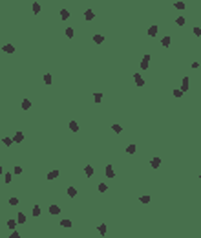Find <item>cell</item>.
<instances>
[{
	"instance_id": "obj_32",
	"label": "cell",
	"mask_w": 201,
	"mask_h": 238,
	"mask_svg": "<svg viewBox=\"0 0 201 238\" xmlns=\"http://www.w3.org/2000/svg\"><path fill=\"white\" fill-rule=\"evenodd\" d=\"M9 205H18V198L11 196V198H9Z\"/></svg>"
},
{
	"instance_id": "obj_20",
	"label": "cell",
	"mask_w": 201,
	"mask_h": 238,
	"mask_svg": "<svg viewBox=\"0 0 201 238\" xmlns=\"http://www.w3.org/2000/svg\"><path fill=\"white\" fill-rule=\"evenodd\" d=\"M31 214L37 218V216H40V207L38 205H33V211H31Z\"/></svg>"
},
{
	"instance_id": "obj_16",
	"label": "cell",
	"mask_w": 201,
	"mask_h": 238,
	"mask_svg": "<svg viewBox=\"0 0 201 238\" xmlns=\"http://www.w3.org/2000/svg\"><path fill=\"white\" fill-rule=\"evenodd\" d=\"M84 18H86V20H93V11L91 9H86L84 11Z\"/></svg>"
},
{
	"instance_id": "obj_3",
	"label": "cell",
	"mask_w": 201,
	"mask_h": 238,
	"mask_svg": "<svg viewBox=\"0 0 201 238\" xmlns=\"http://www.w3.org/2000/svg\"><path fill=\"white\" fill-rule=\"evenodd\" d=\"M104 172H106V176H108V178H115V170H113V167H112V165H106Z\"/></svg>"
},
{
	"instance_id": "obj_11",
	"label": "cell",
	"mask_w": 201,
	"mask_h": 238,
	"mask_svg": "<svg viewBox=\"0 0 201 238\" xmlns=\"http://www.w3.org/2000/svg\"><path fill=\"white\" fill-rule=\"evenodd\" d=\"M170 42H172V38H170V37H163V38H161V44H163L165 48H168Z\"/></svg>"
},
{
	"instance_id": "obj_4",
	"label": "cell",
	"mask_w": 201,
	"mask_h": 238,
	"mask_svg": "<svg viewBox=\"0 0 201 238\" xmlns=\"http://www.w3.org/2000/svg\"><path fill=\"white\" fill-rule=\"evenodd\" d=\"M148 62H150V55H145V57H143V61H141V68L146 70V68H148Z\"/></svg>"
},
{
	"instance_id": "obj_14",
	"label": "cell",
	"mask_w": 201,
	"mask_h": 238,
	"mask_svg": "<svg viewBox=\"0 0 201 238\" xmlns=\"http://www.w3.org/2000/svg\"><path fill=\"white\" fill-rule=\"evenodd\" d=\"M157 31H159V28H157V26H150L148 35H150V37H155V35H157Z\"/></svg>"
},
{
	"instance_id": "obj_15",
	"label": "cell",
	"mask_w": 201,
	"mask_h": 238,
	"mask_svg": "<svg viewBox=\"0 0 201 238\" xmlns=\"http://www.w3.org/2000/svg\"><path fill=\"white\" fill-rule=\"evenodd\" d=\"M84 172H86L88 178H91V176H93V167H91V165H86V167H84Z\"/></svg>"
},
{
	"instance_id": "obj_23",
	"label": "cell",
	"mask_w": 201,
	"mask_h": 238,
	"mask_svg": "<svg viewBox=\"0 0 201 238\" xmlns=\"http://www.w3.org/2000/svg\"><path fill=\"white\" fill-rule=\"evenodd\" d=\"M16 224H18L16 220H9V222H7V227H9L11 231H15V227H16Z\"/></svg>"
},
{
	"instance_id": "obj_26",
	"label": "cell",
	"mask_w": 201,
	"mask_h": 238,
	"mask_svg": "<svg viewBox=\"0 0 201 238\" xmlns=\"http://www.w3.org/2000/svg\"><path fill=\"white\" fill-rule=\"evenodd\" d=\"M2 143H4L6 147H11V145H13V139H11V137H4V139H2Z\"/></svg>"
},
{
	"instance_id": "obj_29",
	"label": "cell",
	"mask_w": 201,
	"mask_h": 238,
	"mask_svg": "<svg viewBox=\"0 0 201 238\" xmlns=\"http://www.w3.org/2000/svg\"><path fill=\"white\" fill-rule=\"evenodd\" d=\"M174 6H175L177 9H185V7H187V4H185V2H174Z\"/></svg>"
},
{
	"instance_id": "obj_30",
	"label": "cell",
	"mask_w": 201,
	"mask_h": 238,
	"mask_svg": "<svg viewBox=\"0 0 201 238\" xmlns=\"http://www.w3.org/2000/svg\"><path fill=\"white\" fill-rule=\"evenodd\" d=\"M51 81H53L51 75H49V73H46V75H44V83H46V84H51Z\"/></svg>"
},
{
	"instance_id": "obj_41",
	"label": "cell",
	"mask_w": 201,
	"mask_h": 238,
	"mask_svg": "<svg viewBox=\"0 0 201 238\" xmlns=\"http://www.w3.org/2000/svg\"><path fill=\"white\" fill-rule=\"evenodd\" d=\"M2 172H4V169H2V167H0V174H2Z\"/></svg>"
},
{
	"instance_id": "obj_28",
	"label": "cell",
	"mask_w": 201,
	"mask_h": 238,
	"mask_svg": "<svg viewBox=\"0 0 201 238\" xmlns=\"http://www.w3.org/2000/svg\"><path fill=\"white\" fill-rule=\"evenodd\" d=\"M135 150H137V147H135V145H128V147H126V152H128V154H133Z\"/></svg>"
},
{
	"instance_id": "obj_38",
	"label": "cell",
	"mask_w": 201,
	"mask_h": 238,
	"mask_svg": "<svg viewBox=\"0 0 201 238\" xmlns=\"http://www.w3.org/2000/svg\"><path fill=\"white\" fill-rule=\"evenodd\" d=\"M174 95L175 97H181V95H183V92H181V90H174Z\"/></svg>"
},
{
	"instance_id": "obj_17",
	"label": "cell",
	"mask_w": 201,
	"mask_h": 238,
	"mask_svg": "<svg viewBox=\"0 0 201 238\" xmlns=\"http://www.w3.org/2000/svg\"><path fill=\"white\" fill-rule=\"evenodd\" d=\"M31 108V101H29V99H24V101H22V110H29Z\"/></svg>"
},
{
	"instance_id": "obj_8",
	"label": "cell",
	"mask_w": 201,
	"mask_h": 238,
	"mask_svg": "<svg viewBox=\"0 0 201 238\" xmlns=\"http://www.w3.org/2000/svg\"><path fill=\"white\" fill-rule=\"evenodd\" d=\"M93 42L95 44H103L104 42V37L103 35H93Z\"/></svg>"
},
{
	"instance_id": "obj_33",
	"label": "cell",
	"mask_w": 201,
	"mask_h": 238,
	"mask_svg": "<svg viewBox=\"0 0 201 238\" xmlns=\"http://www.w3.org/2000/svg\"><path fill=\"white\" fill-rule=\"evenodd\" d=\"M139 202H141V203H148V202H150V196H141Z\"/></svg>"
},
{
	"instance_id": "obj_9",
	"label": "cell",
	"mask_w": 201,
	"mask_h": 238,
	"mask_svg": "<svg viewBox=\"0 0 201 238\" xmlns=\"http://www.w3.org/2000/svg\"><path fill=\"white\" fill-rule=\"evenodd\" d=\"M16 222H18V224H26V214H24V212H18V214H16Z\"/></svg>"
},
{
	"instance_id": "obj_19",
	"label": "cell",
	"mask_w": 201,
	"mask_h": 238,
	"mask_svg": "<svg viewBox=\"0 0 201 238\" xmlns=\"http://www.w3.org/2000/svg\"><path fill=\"white\" fill-rule=\"evenodd\" d=\"M66 192H68V196H71V198H73V196H77V189H75V187H68V191H66Z\"/></svg>"
},
{
	"instance_id": "obj_13",
	"label": "cell",
	"mask_w": 201,
	"mask_h": 238,
	"mask_svg": "<svg viewBox=\"0 0 201 238\" xmlns=\"http://www.w3.org/2000/svg\"><path fill=\"white\" fill-rule=\"evenodd\" d=\"M70 130H71V132H77V130H79V123L73 121V119L70 121Z\"/></svg>"
},
{
	"instance_id": "obj_31",
	"label": "cell",
	"mask_w": 201,
	"mask_h": 238,
	"mask_svg": "<svg viewBox=\"0 0 201 238\" xmlns=\"http://www.w3.org/2000/svg\"><path fill=\"white\" fill-rule=\"evenodd\" d=\"M11 180H13V174H9V172H7V174L4 176V181H6V183H11Z\"/></svg>"
},
{
	"instance_id": "obj_37",
	"label": "cell",
	"mask_w": 201,
	"mask_h": 238,
	"mask_svg": "<svg viewBox=\"0 0 201 238\" xmlns=\"http://www.w3.org/2000/svg\"><path fill=\"white\" fill-rule=\"evenodd\" d=\"M192 31H194V33H196V35H197V37H201V28H194V29H192Z\"/></svg>"
},
{
	"instance_id": "obj_12",
	"label": "cell",
	"mask_w": 201,
	"mask_h": 238,
	"mask_svg": "<svg viewBox=\"0 0 201 238\" xmlns=\"http://www.w3.org/2000/svg\"><path fill=\"white\" fill-rule=\"evenodd\" d=\"M60 18H62V20H68V18H70V11L68 9H60Z\"/></svg>"
},
{
	"instance_id": "obj_25",
	"label": "cell",
	"mask_w": 201,
	"mask_h": 238,
	"mask_svg": "<svg viewBox=\"0 0 201 238\" xmlns=\"http://www.w3.org/2000/svg\"><path fill=\"white\" fill-rule=\"evenodd\" d=\"M97 189H99V192H106V191H108V185H106V183H99Z\"/></svg>"
},
{
	"instance_id": "obj_18",
	"label": "cell",
	"mask_w": 201,
	"mask_h": 238,
	"mask_svg": "<svg viewBox=\"0 0 201 238\" xmlns=\"http://www.w3.org/2000/svg\"><path fill=\"white\" fill-rule=\"evenodd\" d=\"M93 101H95V103H100V101H103V93L95 92V93H93Z\"/></svg>"
},
{
	"instance_id": "obj_6",
	"label": "cell",
	"mask_w": 201,
	"mask_h": 238,
	"mask_svg": "<svg viewBox=\"0 0 201 238\" xmlns=\"http://www.w3.org/2000/svg\"><path fill=\"white\" fill-rule=\"evenodd\" d=\"M58 169H55V170H51V172H48V180H55V178H58Z\"/></svg>"
},
{
	"instance_id": "obj_7",
	"label": "cell",
	"mask_w": 201,
	"mask_h": 238,
	"mask_svg": "<svg viewBox=\"0 0 201 238\" xmlns=\"http://www.w3.org/2000/svg\"><path fill=\"white\" fill-rule=\"evenodd\" d=\"M2 50H4L6 53H15V46H13V44H6V46H2Z\"/></svg>"
},
{
	"instance_id": "obj_21",
	"label": "cell",
	"mask_w": 201,
	"mask_h": 238,
	"mask_svg": "<svg viewBox=\"0 0 201 238\" xmlns=\"http://www.w3.org/2000/svg\"><path fill=\"white\" fill-rule=\"evenodd\" d=\"M112 130H113V132H117V134H121V132H123V126H121V125H115V123H113V125H112Z\"/></svg>"
},
{
	"instance_id": "obj_27",
	"label": "cell",
	"mask_w": 201,
	"mask_h": 238,
	"mask_svg": "<svg viewBox=\"0 0 201 238\" xmlns=\"http://www.w3.org/2000/svg\"><path fill=\"white\" fill-rule=\"evenodd\" d=\"M175 24L177 26H185V17H177L175 18Z\"/></svg>"
},
{
	"instance_id": "obj_10",
	"label": "cell",
	"mask_w": 201,
	"mask_h": 238,
	"mask_svg": "<svg viewBox=\"0 0 201 238\" xmlns=\"http://www.w3.org/2000/svg\"><path fill=\"white\" fill-rule=\"evenodd\" d=\"M150 165H152V169H159V165H161V160H159V157H154V160L150 161Z\"/></svg>"
},
{
	"instance_id": "obj_39",
	"label": "cell",
	"mask_w": 201,
	"mask_h": 238,
	"mask_svg": "<svg viewBox=\"0 0 201 238\" xmlns=\"http://www.w3.org/2000/svg\"><path fill=\"white\" fill-rule=\"evenodd\" d=\"M15 174H22V167H15Z\"/></svg>"
},
{
	"instance_id": "obj_1",
	"label": "cell",
	"mask_w": 201,
	"mask_h": 238,
	"mask_svg": "<svg viewBox=\"0 0 201 238\" xmlns=\"http://www.w3.org/2000/svg\"><path fill=\"white\" fill-rule=\"evenodd\" d=\"M133 81H135L137 86H145V79H143L141 73H133Z\"/></svg>"
},
{
	"instance_id": "obj_36",
	"label": "cell",
	"mask_w": 201,
	"mask_h": 238,
	"mask_svg": "<svg viewBox=\"0 0 201 238\" xmlns=\"http://www.w3.org/2000/svg\"><path fill=\"white\" fill-rule=\"evenodd\" d=\"M73 35H75V31H73L71 28H68V29H66V37H70V38H71Z\"/></svg>"
},
{
	"instance_id": "obj_35",
	"label": "cell",
	"mask_w": 201,
	"mask_h": 238,
	"mask_svg": "<svg viewBox=\"0 0 201 238\" xmlns=\"http://www.w3.org/2000/svg\"><path fill=\"white\" fill-rule=\"evenodd\" d=\"M60 225H62V227H71V222L70 220H62V222H60Z\"/></svg>"
},
{
	"instance_id": "obj_43",
	"label": "cell",
	"mask_w": 201,
	"mask_h": 238,
	"mask_svg": "<svg viewBox=\"0 0 201 238\" xmlns=\"http://www.w3.org/2000/svg\"><path fill=\"white\" fill-rule=\"evenodd\" d=\"M199 214H201V212H199Z\"/></svg>"
},
{
	"instance_id": "obj_22",
	"label": "cell",
	"mask_w": 201,
	"mask_h": 238,
	"mask_svg": "<svg viewBox=\"0 0 201 238\" xmlns=\"http://www.w3.org/2000/svg\"><path fill=\"white\" fill-rule=\"evenodd\" d=\"M49 212H51V214H58V212H60V207H57V205H51V207H49Z\"/></svg>"
},
{
	"instance_id": "obj_24",
	"label": "cell",
	"mask_w": 201,
	"mask_h": 238,
	"mask_svg": "<svg viewBox=\"0 0 201 238\" xmlns=\"http://www.w3.org/2000/svg\"><path fill=\"white\" fill-rule=\"evenodd\" d=\"M97 231H99L100 234H103V236H104V234H106V225H104V224H100V225L97 227Z\"/></svg>"
},
{
	"instance_id": "obj_2",
	"label": "cell",
	"mask_w": 201,
	"mask_h": 238,
	"mask_svg": "<svg viewBox=\"0 0 201 238\" xmlns=\"http://www.w3.org/2000/svg\"><path fill=\"white\" fill-rule=\"evenodd\" d=\"M22 141H24V134L22 132H16L13 136V143H22Z\"/></svg>"
},
{
	"instance_id": "obj_5",
	"label": "cell",
	"mask_w": 201,
	"mask_h": 238,
	"mask_svg": "<svg viewBox=\"0 0 201 238\" xmlns=\"http://www.w3.org/2000/svg\"><path fill=\"white\" fill-rule=\"evenodd\" d=\"M181 92H188V77H183V83H181Z\"/></svg>"
},
{
	"instance_id": "obj_40",
	"label": "cell",
	"mask_w": 201,
	"mask_h": 238,
	"mask_svg": "<svg viewBox=\"0 0 201 238\" xmlns=\"http://www.w3.org/2000/svg\"><path fill=\"white\" fill-rule=\"evenodd\" d=\"M9 238H20V234H18V233H16V231H13V234H11V236H9Z\"/></svg>"
},
{
	"instance_id": "obj_34",
	"label": "cell",
	"mask_w": 201,
	"mask_h": 238,
	"mask_svg": "<svg viewBox=\"0 0 201 238\" xmlns=\"http://www.w3.org/2000/svg\"><path fill=\"white\" fill-rule=\"evenodd\" d=\"M38 11H40V4H38V2H35V4H33V13L37 15Z\"/></svg>"
},
{
	"instance_id": "obj_42",
	"label": "cell",
	"mask_w": 201,
	"mask_h": 238,
	"mask_svg": "<svg viewBox=\"0 0 201 238\" xmlns=\"http://www.w3.org/2000/svg\"><path fill=\"white\" fill-rule=\"evenodd\" d=\"M199 178H201V172H199Z\"/></svg>"
}]
</instances>
